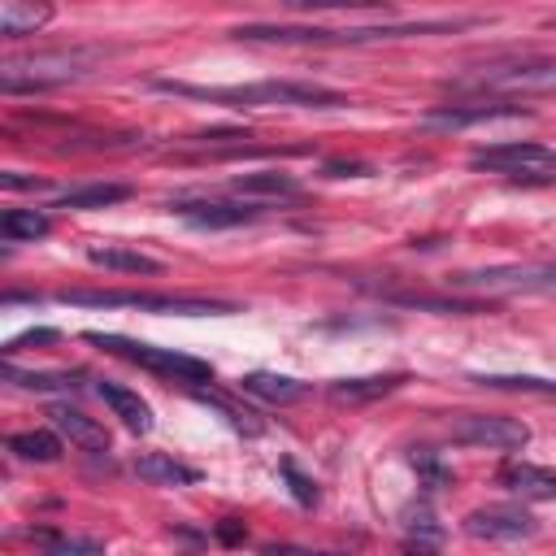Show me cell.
<instances>
[{
	"label": "cell",
	"mask_w": 556,
	"mask_h": 556,
	"mask_svg": "<svg viewBox=\"0 0 556 556\" xmlns=\"http://www.w3.org/2000/svg\"><path fill=\"white\" fill-rule=\"evenodd\" d=\"M478 387L491 391H530V395H556V382L547 378H530V374H473Z\"/></svg>",
	"instance_id": "484cf974"
},
{
	"label": "cell",
	"mask_w": 556,
	"mask_h": 556,
	"mask_svg": "<svg viewBox=\"0 0 556 556\" xmlns=\"http://www.w3.org/2000/svg\"><path fill=\"white\" fill-rule=\"evenodd\" d=\"M404 521H408V543H421V547H434L439 539H443V526L434 521V513L430 508H408L404 513Z\"/></svg>",
	"instance_id": "83f0119b"
},
{
	"label": "cell",
	"mask_w": 556,
	"mask_h": 556,
	"mask_svg": "<svg viewBox=\"0 0 556 556\" xmlns=\"http://www.w3.org/2000/svg\"><path fill=\"white\" fill-rule=\"evenodd\" d=\"M456 287L478 291H556V261L543 265H491V269H465L452 278Z\"/></svg>",
	"instance_id": "ba28073f"
},
{
	"label": "cell",
	"mask_w": 556,
	"mask_h": 556,
	"mask_svg": "<svg viewBox=\"0 0 556 556\" xmlns=\"http://www.w3.org/2000/svg\"><path fill=\"white\" fill-rule=\"evenodd\" d=\"M239 387H243L248 395L265 400V404H295V400H304V395H308V387H304L300 378H287V374H269V369H256V374L239 378Z\"/></svg>",
	"instance_id": "9a60e30c"
},
{
	"label": "cell",
	"mask_w": 556,
	"mask_h": 556,
	"mask_svg": "<svg viewBox=\"0 0 556 556\" xmlns=\"http://www.w3.org/2000/svg\"><path fill=\"white\" fill-rule=\"evenodd\" d=\"M500 486H508L521 500H556V469H543L530 460H508L500 469Z\"/></svg>",
	"instance_id": "7c38bea8"
},
{
	"label": "cell",
	"mask_w": 556,
	"mask_h": 556,
	"mask_svg": "<svg viewBox=\"0 0 556 556\" xmlns=\"http://www.w3.org/2000/svg\"><path fill=\"white\" fill-rule=\"evenodd\" d=\"M282 473H287L291 495H295L300 504H317V486H313V478H304V473L295 469V460H282Z\"/></svg>",
	"instance_id": "f546056e"
},
{
	"label": "cell",
	"mask_w": 556,
	"mask_h": 556,
	"mask_svg": "<svg viewBox=\"0 0 556 556\" xmlns=\"http://www.w3.org/2000/svg\"><path fill=\"white\" fill-rule=\"evenodd\" d=\"M413 469L421 473V486H426V491H439V486L452 482V473H447L430 452H413Z\"/></svg>",
	"instance_id": "f1b7e54d"
},
{
	"label": "cell",
	"mask_w": 556,
	"mask_h": 556,
	"mask_svg": "<svg viewBox=\"0 0 556 556\" xmlns=\"http://www.w3.org/2000/svg\"><path fill=\"white\" fill-rule=\"evenodd\" d=\"M96 395L113 408V417H122L126 430H135V434H148V430H152V408H148V400H143L139 391H130V387L104 378V382L96 387Z\"/></svg>",
	"instance_id": "4fadbf2b"
},
{
	"label": "cell",
	"mask_w": 556,
	"mask_h": 556,
	"mask_svg": "<svg viewBox=\"0 0 556 556\" xmlns=\"http://www.w3.org/2000/svg\"><path fill=\"white\" fill-rule=\"evenodd\" d=\"M52 17V9L48 4H22V0H4L0 4V30L4 35H35L43 22Z\"/></svg>",
	"instance_id": "7402d4cb"
},
{
	"label": "cell",
	"mask_w": 556,
	"mask_h": 556,
	"mask_svg": "<svg viewBox=\"0 0 556 556\" xmlns=\"http://www.w3.org/2000/svg\"><path fill=\"white\" fill-rule=\"evenodd\" d=\"M156 91L174 96H195L208 104H235V109H265V104H287V109H343L348 96L321 83H300V78H269V83H243V87H195V83H174L156 78Z\"/></svg>",
	"instance_id": "6da1fadb"
},
{
	"label": "cell",
	"mask_w": 556,
	"mask_h": 556,
	"mask_svg": "<svg viewBox=\"0 0 556 556\" xmlns=\"http://www.w3.org/2000/svg\"><path fill=\"white\" fill-rule=\"evenodd\" d=\"M87 343L139 365V369H152L161 378H174V382H213V365L200 361V356H187V352H174V348H152V343H135V339H122V334H100L91 330Z\"/></svg>",
	"instance_id": "277c9868"
},
{
	"label": "cell",
	"mask_w": 556,
	"mask_h": 556,
	"mask_svg": "<svg viewBox=\"0 0 556 556\" xmlns=\"http://www.w3.org/2000/svg\"><path fill=\"white\" fill-rule=\"evenodd\" d=\"M387 304L400 308H430V313H473V300H452V295H426V291H382Z\"/></svg>",
	"instance_id": "cb8c5ba5"
},
{
	"label": "cell",
	"mask_w": 556,
	"mask_h": 556,
	"mask_svg": "<svg viewBox=\"0 0 556 556\" xmlns=\"http://www.w3.org/2000/svg\"><path fill=\"white\" fill-rule=\"evenodd\" d=\"M87 261L100 265V269H117V274H161V261H152V256L135 252V248H117V243L87 248Z\"/></svg>",
	"instance_id": "ac0fdd59"
},
{
	"label": "cell",
	"mask_w": 556,
	"mask_h": 556,
	"mask_svg": "<svg viewBox=\"0 0 556 556\" xmlns=\"http://www.w3.org/2000/svg\"><path fill=\"white\" fill-rule=\"evenodd\" d=\"M530 109L508 104V100H491V104H443V109H426L421 122L426 126H443V130H460V126H478V122H500V117H526Z\"/></svg>",
	"instance_id": "8fae6325"
},
{
	"label": "cell",
	"mask_w": 556,
	"mask_h": 556,
	"mask_svg": "<svg viewBox=\"0 0 556 556\" xmlns=\"http://www.w3.org/2000/svg\"><path fill=\"white\" fill-rule=\"evenodd\" d=\"M217 539H222V543H239V539H243V526H239V521H222V526H217Z\"/></svg>",
	"instance_id": "d6a6232c"
},
{
	"label": "cell",
	"mask_w": 556,
	"mask_h": 556,
	"mask_svg": "<svg viewBox=\"0 0 556 556\" xmlns=\"http://www.w3.org/2000/svg\"><path fill=\"white\" fill-rule=\"evenodd\" d=\"M456 87H486V91H521V96H556V61H513L486 65L482 74Z\"/></svg>",
	"instance_id": "52a82bcc"
},
{
	"label": "cell",
	"mask_w": 556,
	"mask_h": 556,
	"mask_svg": "<svg viewBox=\"0 0 556 556\" xmlns=\"http://www.w3.org/2000/svg\"><path fill=\"white\" fill-rule=\"evenodd\" d=\"M135 473H139L143 482H152V486H191V482H200V469H191V465H182V460H174V456H165V452L139 456V460H135Z\"/></svg>",
	"instance_id": "e0dca14e"
},
{
	"label": "cell",
	"mask_w": 556,
	"mask_h": 556,
	"mask_svg": "<svg viewBox=\"0 0 556 556\" xmlns=\"http://www.w3.org/2000/svg\"><path fill=\"white\" fill-rule=\"evenodd\" d=\"M469 161L478 169H495V174H513V178H556V152L534 139H508L495 148H478Z\"/></svg>",
	"instance_id": "5b68a950"
},
{
	"label": "cell",
	"mask_w": 556,
	"mask_h": 556,
	"mask_svg": "<svg viewBox=\"0 0 556 556\" xmlns=\"http://www.w3.org/2000/svg\"><path fill=\"white\" fill-rule=\"evenodd\" d=\"M0 187H4V191H43L48 182H43V178H30V174H17V169H4V174H0Z\"/></svg>",
	"instance_id": "4dcf8cb0"
},
{
	"label": "cell",
	"mask_w": 556,
	"mask_h": 556,
	"mask_svg": "<svg viewBox=\"0 0 556 556\" xmlns=\"http://www.w3.org/2000/svg\"><path fill=\"white\" fill-rule=\"evenodd\" d=\"M239 195H256V200H274V195H295V178L282 169H256V174H239L230 182Z\"/></svg>",
	"instance_id": "44dd1931"
},
{
	"label": "cell",
	"mask_w": 556,
	"mask_h": 556,
	"mask_svg": "<svg viewBox=\"0 0 556 556\" xmlns=\"http://www.w3.org/2000/svg\"><path fill=\"white\" fill-rule=\"evenodd\" d=\"M4 378L9 382H17V387H30V391H56V387H74V374H65V369H52V374H22L17 365H4Z\"/></svg>",
	"instance_id": "4316f807"
},
{
	"label": "cell",
	"mask_w": 556,
	"mask_h": 556,
	"mask_svg": "<svg viewBox=\"0 0 556 556\" xmlns=\"http://www.w3.org/2000/svg\"><path fill=\"white\" fill-rule=\"evenodd\" d=\"M48 417H52V426H56L74 447H83V452H109V434H104V426H100L96 417H87L83 408L56 404Z\"/></svg>",
	"instance_id": "5bb4252c"
},
{
	"label": "cell",
	"mask_w": 556,
	"mask_h": 556,
	"mask_svg": "<svg viewBox=\"0 0 556 556\" xmlns=\"http://www.w3.org/2000/svg\"><path fill=\"white\" fill-rule=\"evenodd\" d=\"M52 230V217L43 213V208H4V217H0V235L4 239H43Z\"/></svg>",
	"instance_id": "603a6c76"
},
{
	"label": "cell",
	"mask_w": 556,
	"mask_h": 556,
	"mask_svg": "<svg viewBox=\"0 0 556 556\" xmlns=\"http://www.w3.org/2000/svg\"><path fill=\"white\" fill-rule=\"evenodd\" d=\"M61 304H87V308H143V313H174V317H213L235 313L230 300L213 295H174V291H91V287H65L56 291Z\"/></svg>",
	"instance_id": "7a4b0ae2"
},
{
	"label": "cell",
	"mask_w": 556,
	"mask_h": 556,
	"mask_svg": "<svg viewBox=\"0 0 556 556\" xmlns=\"http://www.w3.org/2000/svg\"><path fill=\"white\" fill-rule=\"evenodd\" d=\"M126 195H130L126 182H87V187L61 191L56 195V208H109V204H122Z\"/></svg>",
	"instance_id": "d6986e66"
},
{
	"label": "cell",
	"mask_w": 556,
	"mask_h": 556,
	"mask_svg": "<svg viewBox=\"0 0 556 556\" xmlns=\"http://www.w3.org/2000/svg\"><path fill=\"white\" fill-rule=\"evenodd\" d=\"M9 452L22 456V460H39V465H52L61 460V434L56 430H17L9 434Z\"/></svg>",
	"instance_id": "ffe728a7"
},
{
	"label": "cell",
	"mask_w": 556,
	"mask_h": 556,
	"mask_svg": "<svg viewBox=\"0 0 556 556\" xmlns=\"http://www.w3.org/2000/svg\"><path fill=\"white\" fill-rule=\"evenodd\" d=\"M265 556H321V552H304V547H291V543H274V547H265Z\"/></svg>",
	"instance_id": "836d02e7"
},
{
	"label": "cell",
	"mask_w": 556,
	"mask_h": 556,
	"mask_svg": "<svg viewBox=\"0 0 556 556\" xmlns=\"http://www.w3.org/2000/svg\"><path fill=\"white\" fill-rule=\"evenodd\" d=\"M174 213L200 230H230V226H248L261 217L256 204H235V200H182L174 204Z\"/></svg>",
	"instance_id": "30bf717a"
},
{
	"label": "cell",
	"mask_w": 556,
	"mask_h": 556,
	"mask_svg": "<svg viewBox=\"0 0 556 556\" xmlns=\"http://www.w3.org/2000/svg\"><path fill=\"white\" fill-rule=\"evenodd\" d=\"M326 174H334V178H339V174H365V165H356V161H348V165L334 161V165H326Z\"/></svg>",
	"instance_id": "e575fe53"
},
{
	"label": "cell",
	"mask_w": 556,
	"mask_h": 556,
	"mask_svg": "<svg viewBox=\"0 0 556 556\" xmlns=\"http://www.w3.org/2000/svg\"><path fill=\"white\" fill-rule=\"evenodd\" d=\"M452 443L465 447H491V452H517L530 443V426L517 417H500V413H465L452 421Z\"/></svg>",
	"instance_id": "8992f818"
},
{
	"label": "cell",
	"mask_w": 556,
	"mask_h": 556,
	"mask_svg": "<svg viewBox=\"0 0 556 556\" xmlns=\"http://www.w3.org/2000/svg\"><path fill=\"white\" fill-rule=\"evenodd\" d=\"M465 534L486 539V543H521L539 534V521L517 504H486L465 517Z\"/></svg>",
	"instance_id": "9c48e42d"
},
{
	"label": "cell",
	"mask_w": 556,
	"mask_h": 556,
	"mask_svg": "<svg viewBox=\"0 0 556 556\" xmlns=\"http://www.w3.org/2000/svg\"><path fill=\"white\" fill-rule=\"evenodd\" d=\"M400 382H404V374L339 378V382H330V400H334V404H369V400H382V395H391Z\"/></svg>",
	"instance_id": "2e32d148"
},
{
	"label": "cell",
	"mask_w": 556,
	"mask_h": 556,
	"mask_svg": "<svg viewBox=\"0 0 556 556\" xmlns=\"http://www.w3.org/2000/svg\"><path fill=\"white\" fill-rule=\"evenodd\" d=\"M30 539L43 543V556H104L100 539H78V534H56V530H35Z\"/></svg>",
	"instance_id": "d4e9b609"
},
{
	"label": "cell",
	"mask_w": 556,
	"mask_h": 556,
	"mask_svg": "<svg viewBox=\"0 0 556 556\" xmlns=\"http://www.w3.org/2000/svg\"><path fill=\"white\" fill-rule=\"evenodd\" d=\"M100 52L96 48H56V52H30V56H13L0 65V91L22 96V91H48L61 83H74L91 70Z\"/></svg>",
	"instance_id": "3957f363"
},
{
	"label": "cell",
	"mask_w": 556,
	"mask_h": 556,
	"mask_svg": "<svg viewBox=\"0 0 556 556\" xmlns=\"http://www.w3.org/2000/svg\"><path fill=\"white\" fill-rule=\"evenodd\" d=\"M52 339H56V330H26V334H17V339H9V348H4V352L13 356V352H22L26 343H52Z\"/></svg>",
	"instance_id": "1f68e13d"
}]
</instances>
